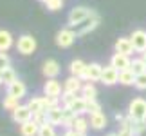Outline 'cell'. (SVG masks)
<instances>
[{"mask_svg": "<svg viewBox=\"0 0 146 136\" xmlns=\"http://www.w3.org/2000/svg\"><path fill=\"white\" fill-rule=\"evenodd\" d=\"M132 38V44H133V49L137 53H144L146 51V31L144 29H135L130 35Z\"/></svg>", "mask_w": 146, "mask_h": 136, "instance_id": "8fae6325", "label": "cell"}, {"mask_svg": "<svg viewBox=\"0 0 146 136\" xmlns=\"http://www.w3.org/2000/svg\"><path fill=\"white\" fill-rule=\"evenodd\" d=\"M110 65H114L117 71H125V69H130L132 65V60L128 55H123V53H114L110 58Z\"/></svg>", "mask_w": 146, "mask_h": 136, "instance_id": "30bf717a", "label": "cell"}, {"mask_svg": "<svg viewBox=\"0 0 146 136\" xmlns=\"http://www.w3.org/2000/svg\"><path fill=\"white\" fill-rule=\"evenodd\" d=\"M18 98H15V96H5V98H4V102H2V107H4V109L5 111H9V112H13L15 109H16V107H18L20 104H18Z\"/></svg>", "mask_w": 146, "mask_h": 136, "instance_id": "4316f807", "label": "cell"}, {"mask_svg": "<svg viewBox=\"0 0 146 136\" xmlns=\"http://www.w3.org/2000/svg\"><path fill=\"white\" fill-rule=\"evenodd\" d=\"M85 100H96V96H98V89L96 86H94V82H85L83 83V87H81V93H80Z\"/></svg>", "mask_w": 146, "mask_h": 136, "instance_id": "603a6c76", "label": "cell"}, {"mask_svg": "<svg viewBox=\"0 0 146 136\" xmlns=\"http://www.w3.org/2000/svg\"><path fill=\"white\" fill-rule=\"evenodd\" d=\"M0 83H4V82H2V71H0Z\"/></svg>", "mask_w": 146, "mask_h": 136, "instance_id": "b9f144b4", "label": "cell"}, {"mask_svg": "<svg viewBox=\"0 0 146 136\" xmlns=\"http://www.w3.org/2000/svg\"><path fill=\"white\" fill-rule=\"evenodd\" d=\"M38 136H58L56 134V129L52 123H43V125H40V129H38Z\"/></svg>", "mask_w": 146, "mask_h": 136, "instance_id": "4dcf8cb0", "label": "cell"}, {"mask_svg": "<svg viewBox=\"0 0 146 136\" xmlns=\"http://www.w3.org/2000/svg\"><path fill=\"white\" fill-rule=\"evenodd\" d=\"M135 136H146V122H135Z\"/></svg>", "mask_w": 146, "mask_h": 136, "instance_id": "8d00e7d4", "label": "cell"}, {"mask_svg": "<svg viewBox=\"0 0 146 136\" xmlns=\"http://www.w3.org/2000/svg\"><path fill=\"white\" fill-rule=\"evenodd\" d=\"M101 75H103V65L98 64V62H90V64H87L81 80L83 82H101Z\"/></svg>", "mask_w": 146, "mask_h": 136, "instance_id": "8992f818", "label": "cell"}, {"mask_svg": "<svg viewBox=\"0 0 146 136\" xmlns=\"http://www.w3.org/2000/svg\"><path fill=\"white\" fill-rule=\"evenodd\" d=\"M119 83H123V86H133V83H135V75H133V71L132 69L119 71Z\"/></svg>", "mask_w": 146, "mask_h": 136, "instance_id": "d4e9b609", "label": "cell"}, {"mask_svg": "<svg viewBox=\"0 0 146 136\" xmlns=\"http://www.w3.org/2000/svg\"><path fill=\"white\" fill-rule=\"evenodd\" d=\"M11 65V58L7 56V53H2L0 51V71H4L5 67H9Z\"/></svg>", "mask_w": 146, "mask_h": 136, "instance_id": "d590c367", "label": "cell"}, {"mask_svg": "<svg viewBox=\"0 0 146 136\" xmlns=\"http://www.w3.org/2000/svg\"><path fill=\"white\" fill-rule=\"evenodd\" d=\"M99 22H101L99 15L94 11V13L88 16V18H85L81 24H78V26L74 27V31H76L78 36H85V35H88V33H92L94 29H96V27L99 26Z\"/></svg>", "mask_w": 146, "mask_h": 136, "instance_id": "277c9868", "label": "cell"}, {"mask_svg": "<svg viewBox=\"0 0 146 136\" xmlns=\"http://www.w3.org/2000/svg\"><path fill=\"white\" fill-rule=\"evenodd\" d=\"M33 120H35L38 125H43V123H47L49 120H47V112H42V114H35L33 116Z\"/></svg>", "mask_w": 146, "mask_h": 136, "instance_id": "74e56055", "label": "cell"}, {"mask_svg": "<svg viewBox=\"0 0 146 136\" xmlns=\"http://www.w3.org/2000/svg\"><path fill=\"white\" fill-rule=\"evenodd\" d=\"M106 136H117V134H106Z\"/></svg>", "mask_w": 146, "mask_h": 136, "instance_id": "7bdbcfd3", "label": "cell"}, {"mask_svg": "<svg viewBox=\"0 0 146 136\" xmlns=\"http://www.w3.org/2000/svg\"><path fill=\"white\" fill-rule=\"evenodd\" d=\"M88 123H90V127L94 129V131H101V129L106 127L108 118H106V114H105L103 111H99V112H94V114H90V118H88Z\"/></svg>", "mask_w": 146, "mask_h": 136, "instance_id": "9a60e30c", "label": "cell"}, {"mask_svg": "<svg viewBox=\"0 0 146 136\" xmlns=\"http://www.w3.org/2000/svg\"><path fill=\"white\" fill-rule=\"evenodd\" d=\"M88 127H90V123H88V120H87V118H83V116H78V118H76V122H74V127H72V129H74L76 133L87 134Z\"/></svg>", "mask_w": 146, "mask_h": 136, "instance_id": "484cf974", "label": "cell"}, {"mask_svg": "<svg viewBox=\"0 0 146 136\" xmlns=\"http://www.w3.org/2000/svg\"><path fill=\"white\" fill-rule=\"evenodd\" d=\"M27 105H29V109L33 111V116H35V114H42V112H47L42 96H33V98L27 102Z\"/></svg>", "mask_w": 146, "mask_h": 136, "instance_id": "ffe728a7", "label": "cell"}, {"mask_svg": "<svg viewBox=\"0 0 146 136\" xmlns=\"http://www.w3.org/2000/svg\"><path fill=\"white\" fill-rule=\"evenodd\" d=\"M80 116V114H76V112H72L69 109H65V116H63V127L65 129H72L74 127V122H76V118Z\"/></svg>", "mask_w": 146, "mask_h": 136, "instance_id": "f1b7e54d", "label": "cell"}, {"mask_svg": "<svg viewBox=\"0 0 146 136\" xmlns=\"http://www.w3.org/2000/svg\"><path fill=\"white\" fill-rule=\"evenodd\" d=\"M130 69L133 71V75H135V76L141 75V73H146V64H144V60H143V58H133Z\"/></svg>", "mask_w": 146, "mask_h": 136, "instance_id": "83f0119b", "label": "cell"}, {"mask_svg": "<svg viewBox=\"0 0 146 136\" xmlns=\"http://www.w3.org/2000/svg\"><path fill=\"white\" fill-rule=\"evenodd\" d=\"M101 105L98 100H87V114H94V112H99Z\"/></svg>", "mask_w": 146, "mask_h": 136, "instance_id": "836d02e7", "label": "cell"}, {"mask_svg": "<svg viewBox=\"0 0 146 136\" xmlns=\"http://www.w3.org/2000/svg\"><path fill=\"white\" fill-rule=\"evenodd\" d=\"M7 94H9V96H15V98H18V100H22V98H24V96L27 94V87H25V83L16 78L13 83H9V86H7Z\"/></svg>", "mask_w": 146, "mask_h": 136, "instance_id": "5bb4252c", "label": "cell"}, {"mask_svg": "<svg viewBox=\"0 0 146 136\" xmlns=\"http://www.w3.org/2000/svg\"><path fill=\"white\" fill-rule=\"evenodd\" d=\"M63 136H87V134H81V133H76L74 129H67L63 133Z\"/></svg>", "mask_w": 146, "mask_h": 136, "instance_id": "f35d334b", "label": "cell"}, {"mask_svg": "<svg viewBox=\"0 0 146 136\" xmlns=\"http://www.w3.org/2000/svg\"><path fill=\"white\" fill-rule=\"evenodd\" d=\"M63 116H65V107L63 105H58L54 109L47 111V120L49 123L52 125H63Z\"/></svg>", "mask_w": 146, "mask_h": 136, "instance_id": "e0dca14e", "label": "cell"}, {"mask_svg": "<svg viewBox=\"0 0 146 136\" xmlns=\"http://www.w3.org/2000/svg\"><path fill=\"white\" fill-rule=\"evenodd\" d=\"M76 38H78V35H76L74 27H63V29H60L56 33V45L61 49H67L76 42Z\"/></svg>", "mask_w": 146, "mask_h": 136, "instance_id": "5b68a950", "label": "cell"}, {"mask_svg": "<svg viewBox=\"0 0 146 136\" xmlns=\"http://www.w3.org/2000/svg\"><path fill=\"white\" fill-rule=\"evenodd\" d=\"M85 67H87V64L83 60H80V58H76V60H72L70 62V65H69V71H70V75L72 76H83V73H85Z\"/></svg>", "mask_w": 146, "mask_h": 136, "instance_id": "cb8c5ba5", "label": "cell"}, {"mask_svg": "<svg viewBox=\"0 0 146 136\" xmlns=\"http://www.w3.org/2000/svg\"><path fill=\"white\" fill-rule=\"evenodd\" d=\"M114 49H115V53H123V55H128V56H130L133 51H135V49H133V44H132V38H130V36H121V38H117Z\"/></svg>", "mask_w": 146, "mask_h": 136, "instance_id": "4fadbf2b", "label": "cell"}, {"mask_svg": "<svg viewBox=\"0 0 146 136\" xmlns=\"http://www.w3.org/2000/svg\"><path fill=\"white\" fill-rule=\"evenodd\" d=\"M60 64L56 60H52V58H49V60H45L43 62V67H42V73H43V76L45 78H56L60 75Z\"/></svg>", "mask_w": 146, "mask_h": 136, "instance_id": "ac0fdd59", "label": "cell"}, {"mask_svg": "<svg viewBox=\"0 0 146 136\" xmlns=\"http://www.w3.org/2000/svg\"><path fill=\"white\" fill-rule=\"evenodd\" d=\"M141 58L144 60V64H146V51H144V53H141Z\"/></svg>", "mask_w": 146, "mask_h": 136, "instance_id": "60d3db41", "label": "cell"}, {"mask_svg": "<svg viewBox=\"0 0 146 136\" xmlns=\"http://www.w3.org/2000/svg\"><path fill=\"white\" fill-rule=\"evenodd\" d=\"M94 13V9L85 7V5H78V7H72L69 16H67V22H69V27H76L78 24H81L85 18H88Z\"/></svg>", "mask_w": 146, "mask_h": 136, "instance_id": "7a4b0ae2", "label": "cell"}, {"mask_svg": "<svg viewBox=\"0 0 146 136\" xmlns=\"http://www.w3.org/2000/svg\"><path fill=\"white\" fill-rule=\"evenodd\" d=\"M43 94L45 96H54V98H61L63 94V86L56 78H47V82L43 83Z\"/></svg>", "mask_w": 146, "mask_h": 136, "instance_id": "ba28073f", "label": "cell"}, {"mask_svg": "<svg viewBox=\"0 0 146 136\" xmlns=\"http://www.w3.org/2000/svg\"><path fill=\"white\" fill-rule=\"evenodd\" d=\"M16 80V75H15V71H13V67H5V69L2 71V82L5 83V86H9V83H13Z\"/></svg>", "mask_w": 146, "mask_h": 136, "instance_id": "f546056e", "label": "cell"}, {"mask_svg": "<svg viewBox=\"0 0 146 136\" xmlns=\"http://www.w3.org/2000/svg\"><path fill=\"white\" fill-rule=\"evenodd\" d=\"M11 118H13L15 123L22 125V123L33 120V111L29 109V105H27V104H25V105H18L13 112H11Z\"/></svg>", "mask_w": 146, "mask_h": 136, "instance_id": "52a82bcc", "label": "cell"}, {"mask_svg": "<svg viewBox=\"0 0 146 136\" xmlns=\"http://www.w3.org/2000/svg\"><path fill=\"white\" fill-rule=\"evenodd\" d=\"M42 98H43V104H45V109L47 111H50V109H54V107L60 105V98H54V96H45V94H43Z\"/></svg>", "mask_w": 146, "mask_h": 136, "instance_id": "1f68e13d", "label": "cell"}, {"mask_svg": "<svg viewBox=\"0 0 146 136\" xmlns=\"http://www.w3.org/2000/svg\"><path fill=\"white\" fill-rule=\"evenodd\" d=\"M36 47H38V44H36V38L33 35H22V36H18V40H16V51L24 56L33 55L36 51Z\"/></svg>", "mask_w": 146, "mask_h": 136, "instance_id": "3957f363", "label": "cell"}, {"mask_svg": "<svg viewBox=\"0 0 146 136\" xmlns=\"http://www.w3.org/2000/svg\"><path fill=\"white\" fill-rule=\"evenodd\" d=\"M101 82H103L105 86L119 83V71H117L114 65H105L103 67V75H101Z\"/></svg>", "mask_w": 146, "mask_h": 136, "instance_id": "9c48e42d", "label": "cell"}, {"mask_svg": "<svg viewBox=\"0 0 146 136\" xmlns=\"http://www.w3.org/2000/svg\"><path fill=\"white\" fill-rule=\"evenodd\" d=\"M133 86L139 91H146V73H141V75L135 76V83Z\"/></svg>", "mask_w": 146, "mask_h": 136, "instance_id": "e575fe53", "label": "cell"}, {"mask_svg": "<svg viewBox=\"0 0 146 136\" xmlns=\"http://www.w3.org/2000/svg\"><path fill=\"white\" fill-rule=\"evenodd\" d=\"M40 2H45V0H40Z\"/></svg>", "mask_w": 146, "mask_h": 136, "instance_id": "ee69618b", "label": "cell"}, {"mask_svg": "<svg viewBox=\"0 0 146 136\" xmlns=\"http://www.w3.org/2000/svg\"><path fill=\"white\" fill-rule=\"evenodd\" d=\"M65 109H69V111H72V112H76V114H80V116H81V114H87V100L83 98L81 94H78L76 98L65 107Z\"/></svg>", "mask_w": 146, "mask_h": 136, "instance_id": "2e32d148", "label": "cell"}, {"mask_svg": "<svg viewBox=\"0 0 146 136\" xmlns=\"http://www.w3.org/2000/svg\"><path fill=\"white\" fill-rule=\"evenodd\" d=\"M13 44H15L13 35H11L7 29H0V51H2V53H7V51L13 47Z\"/></svg>", "mask_w": 146, "mask_h": 136, "instance_id": "44dd1931", "label": "cell"}, {"mask_svg": "<svg viewBox=\"0 0 146 136\" xmlns=\"http://www.w3.org/2000/svg\"><path fill=\"white\" fill-rule=\"evenodd\" d=\"M45 7L49 11H60V9H63V0H45Z\"/></svg>", "mask_w": 146, "mask_h": 136, "instance_id": "d6a6232c", "label": "cell"}, {"mask_svg": "<svg viewBox=\"0 0 146 136\" xmlns=\"http://www.w3.org/2000/svg\"><path fill=\"white\" fill-rule=\"evenodd\" d=\"M125 118H126L125 114H121V112H117V114H115V122H117V123H121L123 120H125Z\"/></svg>", "mask_w": 146, "mask_h": 136, "instance_id": "ab89813d", "label": "cell"}, {"mask_svg": "<svg viewBox=\"0 0 146 136\" xmlns=\"http://www.w3.org/2000/svg\"><path fill=\"white\" fill-rule=\"evenodd\" d=\"M81 87H83V80L80 76H69L67 80L63 82V91L65 93H74V94H80L81 93Z\"/></svg>", "mask_w": 146, "mask_h": 136, "instance_id": "7c38bea8", "label": "cell"}, {"mask_svg": "<svg viewBox=\"0 0 146 136\" xmlns=\"http://www.w3.org/2000/svg\"><path fill=\"white\" fill-rule=\"evenodd\" d=\"M117 136H135V122L130 116H126L119 123V133H117Z\"/></svg>", "mask_w": 146, "mask_h": 136, "instance_id": "d6986e66", "label": "cell"}, {"mask_svg": "<svg viewBox=\"0 0 146 136\" xmlns=\"http://www.w3.org/2000/svg\"><path fill=\"white\" fill-rule=\"evenodd\" d=\"M38 129H40V125L35 120H29L20 125V134L22 136H38Z\"/></svg>", "mask_w": 146, "mask_h": 136, "instance_id": "7402d4cb", "label": "cell"}, {"mask_svg": "<svg viewBox=\"0 0 146 136\" xmlns=\"http://www.w3.org/2000/svg\"><path fill=\"white\" fill-rule=\"evenodd\" d=\"M128 116L133 122H146V100L133 98L128 105Z\"/></svg>", "mask_w": 146, "mask_h": 136, "instance_id": "6da1fadb", "label": "cell"}]
</instances>
